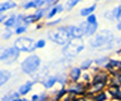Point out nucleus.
Wrapping results in <instances>:
<instances>
[{
    "label": "nucleus",
    "instance_id": "393cba45",
    "mask_svg": "<svg viewBox=\"0 0 121 101\" xmlns=\"http://www.w3.org/2000/svg\"><path fill=\"white\" fill-rule=\"evenodd\" d=\"M78 4V0H73V1H67L66 5H64V9L66 10H71L72 8H74L76 5Z\"/></svg>",
    "mask_w": 121,
    "mask_h": 101
},
{
    "label": "nucleus",
    "instance_id": "cd10ccee",
    "mask_svg": "<svg viewBox=\"0 0 121 101\" xmlns=\"http://www.w3.org/2000/svg\"><path fill=\"white\" fill-rule=\"evenodd\" d=\"M95 85V87H92V92H97V91H101L102 90V87L105 86V83H93Z\"/></svg>",
    "mask_w": 121,
    "mask_h": 101
},
{
    "label": "nucleus",
    "instance_id": "7ed1b4c3",
    "mask_svg": "<svg viewBox=\"0 0 121 101\" xmlns=\"http://www.w3.org/2000/svg\"><path fill=\"white\" fill-rule=\"evenodd\" d=\"M47 37L53 43L58 44V46H62V47H64L66 44L71 42V37L68 35L66 27H59L57 29H52V31H49L47 33Z\"/></svg>",
    "mask_w": 121,
    "mask_h": 101
},
{
    "label": "nucleus",
    "instance_id": "0eeeda50",
    "mask_svg": "<svg viewBox=\"0 0 121 101\" xmlns=\"http://www.w3.org/2000/svg\"><path fill=\"white\" fill-rule=\"evenodd\" d=\"M79 28L83 31V35L85 37H92L97 33V29H98V23H95V24H88L87 22H83V23L79 24Z\"/></svg>",
    "mask_w": 121,
    "mask_h": 101
},
{
    "label": "nucleus",
    "instance_id": "bb28decb",
    "mask_svg": "<svg viewBox=\"0 0 121 101\" xmlns=\"http://www.w3.org/2000/svg\"><path fill=\"white\" fill-rule=\"evenodd\" d=\"M86 22H87L88 24H95V23H97V18H96V15H95V14H91L90 17H87Z\"/></svg>",
    "mask_w": 121,
    "mask_h": 101
},
{
    "label": "nucleus",
    "instance_id": "2f4dec72",
    "mask_svg": "<svg viewBox=\"0 0 121 101\" xmlns=\"http://www.w3.org/2000/svg\"><path fill=\"white\" fill-rule=\"evenodd\" d=\"M116 27H117V29H119V31H121V20L119 22V23H117V25H116Z\"/></svg>",
    "mask_w": 121,
    "mask_h": 101
},
{
    "label": "nucleus",
    "instance_id": "a878e982",
    "mask_svg": "<svg viewBox=\"0 0 121 101\" xmlns=\"http://www.w3.org/2000/svg\"><path fill=\"white\" fill-rule=\"evenodd\" d=\"M45 44H47V40L45 39H38L35 42V47H37V49H40V48L45 47Z\"/></svg>",
    "mask_w": 121,
    "mask_h": 101
},
{
    "label": "nucleus",
    "instance_id": "473e14b6",
    "mask_svg": "<svg viewBox=\"0 0 121 101\" xmlns=\"http://www.w3.org/2000/svg\"><path fill=\"white\" fill-rule=\"evenodd\" d=\"M14 101H24V99H23V97H18V99H15Z\"/></svg>",
    "mask_w": 121,
    "mask_h": 101
},
{
    "label": "nucleus",
    "instance_id": "9d476101",
    "mask_svg": "<svg viewBox=\"0 0 121 101\" xmlns=\"http://www.w3.org/2000/svg\"><path fill=\"white\" fill-rule=\"evenodd\" d=\"M19 4L15 1H1L0 3V15L6 14L9 10H13L18 6Z\"/></svg>",
    "mask_w": 121,
    "mask_h": 101
},
{
    "label": "nucleus",
    "instance_id": "423d86ee",
    "mask_svg": "<svg viewBox=\"0 0 121 101\" xmlns=\"http://www.w3.org/2000/svg\"><path fill=\"white\" fill-rule=\"evenodd\" d=\"M20 8H23L24 10H29V9H40V8H45L47 6V1L45 0H32V1H24L22 3Z\"/></svg>",
    "mask_w": 121,
    "mask_h": 101
},
{
    "label": "nucleus",
    "instance_id": "4be33fe9",
    "mask_svg": "<svg viewBox=\"0 0 121 101\" xmlns=\"http://www.w3.org/2000/svg\"><path fill=\"white\" fill-rule=\"evenodd\" d=\"M35 23V20H34V17H33V13L32 14H25L24 19H23V24L26 25V27H29L30 24Z\"/></svg>",
    "mask_w": 121,
    "mask_h": 101
},
{
    "label": "nucleus",
    "instance_id": "f8f14e48",
    "mask_svg": "<svg viewBox=\"0 0 121 101\" xmlns=\"http://www.w3.org/2000/svg\"><path fill=\"white\" fill-rule=\"evenodd\" d=\"M40 82H42V85H43L44 88L49 90V88H52L53 86L57 83V78H56V76H51V75H49V76H47L45 78H43Z\"/></svg>",
    "mask_w": 121,
    "mask_h": 101
},
{
    "label": "nucleus",
    "instance_id": "f3484780",
    "mask_svg": "<svg viewBox=\"0 0 121 101\" xmlns=\"http://www.w3.org/2000/svg\"><path fill=\"white\" fill-rule=\"evenodd\" d=\"M96 4H92V5H90V6H87V8H83V9H81L79 10V15L81 17H90L91 14H93V12H95V9H96Z\"/></svg>",
    "mask_w": 121,
    "mask_h": 101
},
{
    "label": "nucleus",
    "instance_id": "b1692460",
    "mask_svg": "<svg viewBox=\"0 0 121 101\" xmlns=\"http://www.w3.org/2000/svg\"><path fill=\"white\" fill-rule=\"evenodd\" d=\"M56 78H57V82H58V83H62V85L67 83V76L64 73H59L58 76H56Z\"/></svg>",
    "mask_w": 121,
    "mask_h": 101
},
{
    "label": "nucleus",
    "instance_id": "412c9836",
    "mask_svg": "<svg viewBox=\"0 0 121 101\" xmlns=\"http://www.w3.org/2000/svg\"><path fill=\"white\" fill-rule=\"evenodd\" d=\"M26 32H28V27H26V25H24V24L19 25V27H17V28L14 29V34L18 35V37H23V34H24V33H26Z\"/></svg>",
    "mask_w": 121,
    "mask_h": 101
},
{
    "label": "nucleus",
    "instance_id": "7c9ffc66",
    "mask_svg": "<svg viewBox=\"0 0 121 101\" xmlns=\"http://www.w3.org/2000/svg\"><path fill=\"white\" fill-rule=\"evenodd\" d=\"M6 18H8L6 14H3V15H0V24H4V22L6 20Z\"/></svg>",
    "mask_w": 121,
    "mask_h": 101
},
{
    "label": "nucleus",
    "instance_id": "39448f33",
    "mask_svg": "<svg viewBox=\"0 0 121 101\" xmlns=\"http://www.w3.org/2000/svg\"><path fill=\"white\" fill-rule=\"evenodd\" d=\"M83 49H85V44H83L82 40L81 42H79V40L78 42L77 40H71L69 43L66 44V46L62 48V54L67 58H73L77 54L81 53Z\"/></svg>",
    "mask_w": 121,
    "mask_h": 101
},
{
    "label": "nucleus",
    "instance_id": "a211bd4d",
    "mask_svg": "<svg viewBox=\"0 0 121 101\" xmlns=\"http://www.w3.org/2000/svg\"><path fill=\"white\" fill-rule=\"evenodd\" d=\"M68 92H73V93H82V92H83V87H82V85L77 83V82H73V85L69 86V88H68Z\"/></svg>",
    "mask_w": 121,
    "mask_h": 101
},
{
    "label": "nucleus",
    "instance_id": "9b49d317",
    "mask_svg": "<svg viewBox=\"0 0 121 101\" xmlns=\"http://www.w3.org/2000/svg\"><path fill=\"white\" fill-rule=\"evenodd\" d=\"M11 76H13V75H11V72L9 70H5V68L0 70V87L5 86L8 82L10 81Z\"/></svg>",
    "mask_w": 121,
    "mask_h": 101
},
{
    "label": "nucleus",
    "instance_id": "ddd939ff",
    "mask_svg": "<svg viewBox=\"0 0 121 101\" xmlns=\"http://www.w3.org/2000/svg\"><path fill=\"white\" fill-rule=\"evenodd\" d=\"M4 27L5 28H9V29H15L17 27V14H10V15H8L6 20L4 22Z\"/></svg>",
    "mask_w": 121,
    "mask_h": 101
},
{
    "label": "nucleus",
    "instance_id": "f704fd0d",
    "mask_svg": "<svg viewBox=\"0 0 121 101\" xmlns=\"http://www.w3.org/2000/svg\"><path fill=\"white\" fill-rule=\"evenodd\" d=\"M0 38H1V32H0Z\"/></svg>",
    "mask_w": 121,
    "mask_h": 101
},
{
    "label": "nucleus",
    "instance_id": "1a4fd4ad",
    "mask_svg": "<svg viewBox=\"0 0 121 101\" xmlns=\"http://www.w3.org/2000/svg\"><path fill=\"white\" fill-rule=\"evenodd\" d=\"M34 83H35V81H26V82H24V83H22L20 86H19L18 93L20 95V97L28 95V93L32 91V88H33Z\"/></svg>",
    "mask_w": 121,
    "mask_h": 101
},
{
    "label": "nucleus",
    "instance_id": "2eb2a0df",
    "mask_svg": "<svg viewBox=\"0 0 121 101\" xmlns=\"http://www.w3.org/2000/svg\"><path fill=\"white\" fill-rule=\"evenodd\" d=\"M49 8L48 6H45V8H40V9H37L35 12L33 13V17H34V20L35 22H39L42 18H45V15H47Z\"/></svg>",
    "mask_w": 121,
    "mask_h": 101
},
{
    "label": "nucleus",
    "instance_id": "5701e85b",
    "mask_svg": "<svg viewBox=\"0 0 121 101\" xmlns=\"http://www.w3.org/2000/svg\"><path fill=\"white\" fill-rule=\"evenodd\" d=\"M92 65H93V61H92V59H86L85 62L81 63L79 68H81L82 71H83V70H88V68H91V66H92Z\"/></svg>",
    "mask_w": 121,
    "mask_h": 101
},
{
    "label": "nucleus",
    "instance_id": "c756f323",
    "mask_svg": "<svg viewBox=\"0 0 121 101\" xmlns=\"http://www.w3.org/2000/svg\"><path fill=\"white\" fill-rule=\"evenodd\" d=\"M66 92H67V91H66V90H64V88L59 90V91L56 93V100H58L59 97H62V96H63V95H64V93H66Z\"/></svg>",
    "mask_w": 121,
    "mask_h": 101
},
{
    "label": "nucleus",
    "instance_id": "dca6fc26",
    "mask_svg": "<svg viewBox=\"0 0 121 101\" xmlns=\"http://www.w3.org/2000/svg\"><path fill=\"white\" fill-rule=\"evenodd\" d=\"M18 97H20V95L18 93V91H8L5 95L1 97V100L0 101H14L15 99H18Z\"/></svg>",
    "mask_w": 121,
    "mask_h": 101
},
{
    "label": "nucleus",
    "instance_id": "6ab92c4d",
    "mask_svg": "<svg viewBox=\"0 0 121 101\" xmlns=\"http://www.w3.org/2000/svg\"><path fill=\"white\" fill-rule=\"evenodd\" d=\"M110 61V58L107 57V56H102V57H98L97 59H95V63H96L97 66H101V67H106L107 66V63Z\"/></svg>",
    "mask_w": 121,
    "mask_h": 101
},
{
    "label": "nucleus",
    "instance_id": "4468645a",
    "mask_svg": "<svg viewBox=\"0 0 121 101\" xmlns=\"http://www.w3.org/2000/svg\"><path fill=\"white\" fill-rule=\"evenodd\" d=\"M69 78L73 82H77L79 78H81V76H82V70L79 68V67H73V68H71V71H69Z\"/></svg>",
    "mask_w": 121,
    "mask_h": 101
},
{
    "label": "nucleus",
    "instance_id": "c85d7f7f",
    "mask_svg": "<svg viewBox=\"0 0 121 101\" xmlns=\"http://www.w3.org/2000/svg\"><path fill=\"white\" fill-rule=\"evenodd\" d=\"M95 101H106V93L100 92L96 97H95Z\"/></svg>",
    "mask_w": 121,
    "mask_h": 101
},
{
    "label": "nucleus",
    "instance_id": "f03ea898",
    "mask_svg": "<svg viewBox=\"0 0 121 101\" xmlns=\"http://www.w3.org/2000/svg\"><path fill=\"white\" fill-rule=\"evenodd\" d=\"M113 34L108 29H104L100 33H96L93 35V38L90 40V46L92 48H101V47H106L110 43H112L113 40Z\"/></svg>",
    "mask_w": 121,
    "mask_h": 101
},
{
    "label": "nucleus",
    "instance_id": "72a5a7b5",
    "mask_svg": "<svg viewBox=\"0 0 121 101\" xmlns=\"http://www.w3.org/2000/svg\"><path fill=\"white\" fill-rule=\"evenodd\" d=\"M119 67H120V68H121V61H119Z\"/></svg>",
    "mask_w": 121,
    "mask_h": 101
},
{
    "label": "nucleus",
    "instance_id": "20e7f679",
    "mask_svg": "<svg viewBox=\"0 0 121 101\" xmlns=\"http://www.w3.org/2000/svg\"><path fill=\"white\" fill-rule=\"evenodd\" d=\"M35 42L37 40H34L33 38H30V37H24L23 35V37H18V38L14 40L13 46L17 48L19 52H24V53L32 54L33 52L37 49Z\"/></svg>",
    "mask_w": 121,
    "mask_h": 101
},
{
    "label": "nucleus",
    "instance_id": "aec40b11",
    "mask_svg": "<svg viewBox=\"0 0 121 101\" xmlns=\"http://www.w3.org/2000/svg\"><path fill=\"white\" fill-rule=\"evenodd\" d=\"M13 35H14V31H13V29L4 28V31L1 32V39H4V40H9Z\"/></svg>",
    "mask_w": 121,
    "mask_h": 101
},
{
    "label": "nucleus",
    "instance_id": "f257e3e1",
    "mask_svg": "<svg viewBox=\"0 0 121 101\" xmlns=\"http://www.w3.org/2000/svg\"><path fill=\"white\" fill-rule=\"evenodd\" d=\"M42 66V59L38 54H29L26 56V57L20 63V71L24 75H29V76H32V75L37 73L38 70H39V67Z\"/></svg>",
    "mask_w": 121,
    "mask_h": 101
},
{
    "label": "nucleus",
    "instance_id": "6e6552de",
    "mask_svg": "<svg viewBox=\"0 0 121 101\" xmlns=\"http://www.w3.org/2000/svg\"><path fill=\"white\" fill-rule=\"evenodd\" d=\"M66 31L72 39H81L82 37H85L79 25H66Z\"/></svg>",
    "mask_w": 121,
    "mask_h": 101
}]
</instances>
